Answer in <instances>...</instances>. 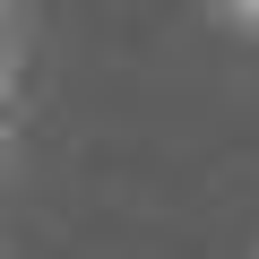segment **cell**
Wrapping results in <instances>:
<instances>
[{
    "label": "cell",
    "instance_id": "1",
    "mask_svg": "<svg viewBox=\"0 0 259 259\" xmlns=\"http://www.w3.org/2000/svg\"><path fill=\"white\" fill-rule=\"evenodd\" d=\"M207 9H216L233 35H259V0H207Z\"/></svg>",
    "mask_w": 259,
    "mask_h": 259
}]
</instances>
